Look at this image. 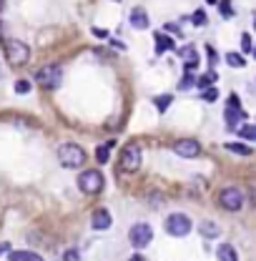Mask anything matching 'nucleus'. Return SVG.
Returning <instances> with one entry per match:
<instances>
[{"mask_svg":"<svg viewBox=\"0 0 256 261\" xmlns=\"http://www.w3.org/2000/svg\"><path fill=\"white\" fill-rule=\"evenodd\" d=\"M35 83L45 91H56L61 88L63 83V68L61 65H43L38 73H35Z\"/></svg>","mask_w":256,"mask_h":261,"instance_id":"f257e3e1","label":"nucleus"},{"mask_svg":"<svg viewBox=\"0 0 256 261\" xmlns=\"http://www.w3.org/2000/svg\"><path fill=\"white\" fill-rule=\"evenodd\" d=\"M5 58L13 68H20L31 61V48L23 40H5Z\"/></svg>","mask_w":256,"mask_h":261,"instance_id":"f03ea898","label":"nucleus"},{"mask_svg":"<svg viewBox=\"0 0 256 261\" xmlns=\"http://www.w3.org/2000/svg\"><path fill=\"white\" fill-rule=\"evenodd\" d=\"M58 161L65 168H81L86 163V151L81 146H75V143H63L58 148Z\"/></svg>","mask_w":256,"mask_h":261,"instance_id":"7ed1b4c3","label":"nucleus"},{"mask_svg":"<svg viewBox=\"0 0 256 261\" xmlns=\"http://www.w3.org/2000/svg\"><path fill=\"white\" fill-rule=\"evenodd\" d=\"M141 163H143V151H141L136 143H131V146H126V148L121 151V168H123L126 173H136V171L141 168Z\"/></svg>","mask_w":256,"mask_h":261,"instance_id":"20e7f679","label":"nucleus"},{"mask_svg":"<svg viewBox=\"0 0 256 261\" xmlns=\"http://www.w3.org/2000/svg\"><path fill=\"white\" fill-rule=\"evenodd\" d=\"M103 173L100 171H83L81 176H78V186H81V191L88 196L93 194H100V189H103Z\"/></svg>","mask_w":256,"mask_h":261,"instance_id":"39448f33","label":"nucleus"},{"mask_svg":"<svg viewBox=\"0 0 256 261\" xmlns=\"http://www.w3.org/2000/svg\"><path fill=\"white\" fill-rule=\"evenodd\" d=\"M166 231L171 236H186L191 231V219L186 214H171L166 219Z\"/></svg>","mask_w":256,"mask_h":261,"instance_id":"423d86ee","label":"nucleus"},{"mask_svg":"<svg viewBox=\"0 0 256 261\" xmlns=\"http://www.w3.org/2000/svg\"><path fill=\"white\" fill-rule=\"evenodd\" d=\"M128 239H131V244L136 249H146L151 244V239H153V228L148 226V224H136V226L131 228Z\"/></svg>","mask_w":256,"mask_h":261,"instance_id":"0eeeda50","label":"nucleus"},{"mask_svg":"<svg viewBox=\"0 0 256 261\" xmlns=\"http://www.w3.org/2000/svg\"><path fill=\"white\" fill-rule=\"evenodd\" d=\"M219 203L224 206L226 211H239L244 206V194L239 189H224L219 194Z\"/></svg>","mask_w":256,"mask_h":261,"instance_id":"6e6552de","label":"nucleus"},{"mask_svg":"<svg viewBox=\"0 0 256 261\" xmlns=\"http://www.w3.org/2000/svg\"><path fill=\"white\" fill-rule=\"evenodd\" d=\"M173 153L181 156V159H196V156L201 153V146H198V141H193V138H181V141L173 146Z\"/></svg>","mask_w":256,"mask_h":261,"instance_id":"1a4fd4ad","label":"nucleus"},{"mask_svg":"<svg viewBox=\"0 0 256 261\" xmlns=\"http://www.w3.org/2000/svg\"><path fill=\"white\" fill-rule=\"evenodd\" d=\"M244 116H246V113L241 111V106H239V98L231 96V98H228V106H226V123L234 128V126H236V123H239Z\"/></svg>","mask_w":256,"mask_h":261,"instance_id":"9d476101","label":"nucleus"},{"mask_svg":"<svg viewBox=\"0 0 256 261\" xmlns=\"http://www.w3.org/2000/svg\"><path fill=\"white\" fill-rule=\"evenodd\" d=\"M91 226L96 228V231H103V228H108V226H111V214H108L106 208H98V211H93Z\"/></svg>","mask_w":256,"mask_h":261,"instance_id":"9b49d317","label":"nucleus"},{"mask_svg":"<svg viewBox=\"0 0 256 261\" xmlns=\"http://www.w3.org/2000/svg\"><path fill=\"white\" fill-rule=\"evenodd\" d=\"M131 25H133L136 31H146V28H148V15H146V10L136 8V10L131 13Z\"/></svg>","mask_w":256,"mask_h":261,"instance_id":"f8f14e48","label":"nucleus"},{"mask_svg":"<svg viewBox=\"0 0 256 261\" xmlns=\"http://www.w3.org/2000/svg\"><path fill=\"white\" fill-rule=\"evenodd\" d=\"M216 259L219 261H239V256H236V249H234L231 244H221V246L216 249Z\"/></svg>","mask_w":256,"mask_h":261,"instance_id":"ddd939ff","label":"nucleus"},{"mask_svg":"<svg viewBox=\"0 0 256 261\" xmlns=\"http://www.w3.org/2000/svg\"><path fill=\"white\" fill-rule=\"evenodd\" d=\"M181 58H184V63H186L189 70L196 68V63H198V56H196V48H193V45H186V48L181 50Z\"/></svg>","mask_w":256,"mask_h":261,"instance_id":"4468645a","label":"nucleus"},{"mask_svg":"<svg viewBox=\"0 0 256 261\" xmlns=\"http://www.w3.org/2000/svg\"><path fill=\"white\" fill-rule=\"evenodd\" d=\"M198 231L206 236V239H216L219 233H221V228H219V224H214V221H201V226H198Z\"/></svg>","mask_w":256,"mask_h":261,"instance_id":"2eb2a0df","label":"nucleus"},{"mask_svg":"<svg viewBox=\"0 0 256 261\" xmlns=\"http://www.w3.org/2000/svg\"><path fill=\"white\" fill-rule=\"evenodd\" d=\"M8 259L10 261H43L40 254H33V251H10Z\"/></svg>","mask_w":256,"mask_h":261,"instance_id":"dca6fc26","label":"nucleus"},{"mask_svg":"<svg viewBox=\"0 0 256 261\" xmlns=\"http://www.w3.org/2000/svg\"><path fill=\"white\" fill-rule=\"evenodd\" d=\"M173 48V40L163 33H156V53H163V50H171Z\"/></svg>","mask_w":256,"mask_h":261,"instance_id":"f3484780","label":"nucleus"},{"mask_svg":"<svg viewBox=\"0 0 256 261\" xmlns=\"http://www.w3.org/2000/svg\"><path fill=\"white\" fill-rule=\"evenodd\" d=\"M226 151L239 153V156H251V148H249V146H244V143H226Z\"/></svg>","mask_w":256,"mask_h":261,"instance_id":"a211bd4d","label":"nucleus"},{"mask_svg":"<svg viewBox=\"0 0 256 261\" xmlns=\"http://www.w3.org/2000/svg\"><path fill=\"white\" fill-rule=\"evenodd\" d=\"M214 81H216V73H214V70H209L206 75H201V78L196 81V86H198V88H209Z\"/></svg>","mask_w":256,"mask_h":261,"instance_id":"6ab92c4d","label":"nucleus"},{"mask_svg":"<svg viewBox=\"0 0 256 261\" xmlns=\"http://www.w3.org/2000/svg\"><path fill=\"white\" fill-rule=\"evenodd\" d=\"M226 63L231 65V68H244V63H246V61H244L239 53H226Z\"/></svg>","mask_w":256,"mask_h":261,"instance_id":"aec40b11","label":"nucleus"},{"mask_svg":"<svg viewBox=\"0 0 256 261\" xmlns=\"http://www.w3.org/2000/svg\"><path fill=\"white\" fill-rule=\"evenodd\" d=\"M239 136L246 138V141H256V126H241V128H239Z\"/></svg>","mask_w":256,"mask_h":261,"instance_id":"412c9836","label":"nucleus"},{"mask_svg":"<svg viewBox=\"0 0 256 261\" xmlns=\"http://www.w3.org/2000/svg\"><path fill=\"white\" fill-rule=\"evenodd\" d=\"M108 148H111V143H106V146H98V151H96V161L98 163H106V161H108Z\"/></svg>","mask_w":256,"mask_h":261,"instance_id":"4be33fe9","label":"nucleus"},{"mask_svg":"<svg viewBox=\"0 0 256 261\" xmlns=\"http://www.w3.org/2000/svg\"><path fill=\"white\" fill-rule=\"evenodd\" d=\"M193 25H206V13L203 10H196L193 13Z\"/></svg>","mask_w":256,"mask_h":261,"instance_id":"5701e85b","label":"nucleus"},{"mask_svg":"<svg viewBox=\"0 0 256 261\" xmlns=\"http://www.w3.org/2000/svg\"><path fill=\"white\" fill-rule=\"evenodd\" d=\"M216 98H219V91H216V88H206V91H203V100H209V103H214Z\"/></svg>","mask_w":256,"mask_h":261,"instance_id":"b1692460","label":"nucleus"},{"mask_svg":"<svg viewBox=\"0 0 256 261\" xmlns=\"http://www.w3.org/2000/svg\"><path fill=\"white\" fill-rule=\"evenodd\" d=\"M153 103H156V108H159V111H166V108H168V103H171V96L156 98V100H153Z\"/></svg>","mask_w":256,"mask_h":261,"instance_id":"393cba45","label":"nucleus"},{"mask_svg":"<svg viewBox=\"0 0 256 261\" xmlns=\"http://www.w3.org/2000/svg\"><path fill=\"white\" fill-rule=\"evenodd\" d=\"M63 261H81V254H78L75 249H68L63 254Z\"/></svg>","mask_w":256,"mask_h":261,"instance_id":"a878e982","label":"nucleus"},{"mask_svg":"<svg viewBox=\"0 0 256 261\" xmlns=\"http://www.w3.org/2000/svg\"><path fill=\"white\" fill-rule=\"evenodd\" d=\"M241 48H244V53H251V50H254V45H251V38H249V35H241Z\"/></svg>","mask_w":256,"mask_h":261,"instance_id":"bb28decb","label":"nucleus"},{"mask_svg":"<svg viewBox=\"0 0 256 261\" xmlns=\"http://www.w3.org/2000/svg\"><path fill=\"white\" fill-rule=\"evenodd\" d=\"M193 83H196V81H193V75H191V73H186V75H184V81H181V83H178V86H181V88H184V91H186V88H191Z\"/></svg>","mask_w":256,"mask_h":261,"instance_id":"cd10ccee","label":"nucleus"},{"mask_svg":"<svg viewBox=\"0 0 256 261\" xmlns=\"http://www.w3.org/2000/svg\"><path fill=\"white\" fill-rule=\"evenodd\" d=\"M15 91H18V93H28V91H31V83H28V81H18V83H15Z\"/></svg>","mask_w":256,"mask_h":261,"instance_id":"c85d7f7f","label":"nucleus"},{"mask_svg":"<svg viewBox=\"0 0 256 261\" xmlns=\"http://www.w3.org/2000/svg\"><path fill=\"white\" fill-rule=\"evenodd\" d=\"M221 13H224L226 18H231V15H234V13H231V5H228L226 0H224V3H221Z\"/></svg>","mask_w":256,"mask_h":261,"instance_id":"c756f323","label":"nucleus"},{"mask_svg":"<svg viewBox=\"0 0 256 261\" xmlns=\"http://www.w3.org/2000/svg\"><path fill=\"white\" fill-rule=\"evenodd\" d=\"M93 35H98V38H108V31H103V28H93Z\"/></svg>","mask_w":256,"mask_h":261,"instance_id":"7c9ffc66","label":"nucleus"},{"mask_svg":"<svg viewBox=\"0 0 256 261\" xmlns=\"http://www.w3.org/2000/svg\"><path fill=\"white\" fill-rule=\"evenodd\" d=\"M10 251V244H0V256H5Z\"/></svg>","mask_w":256,"mask_h":261,"instance_id":"2f4dec72","label":"nucleus"},{"mask_svg":"<svg viewBox=\"0 0 256 261\" xmlns=\"http://www.w3.org/2000/svg\"><path fill=\"white\" fill-rule=\"evenodd\" d=\"M131 261H143V256H133V259Z\"/></svg>","mask_w":256,"mask_h":261,"instance_id":"473e14b6","label":"nucleus"},{"mask_svg":"<svg viewBox=\"0 0 256 261\" xmlns=\"http://www.w3.org/2000/svg\"><path fill=\"white\" fill-rule=\"evenodd\" d=\"M0 40H3V23H0Z\"/></svg>","mask_w":256,"mask_h":261,"instance_id":"72a5a7b5","label":"nucleus"},{"mask_svg":"<svg viewBox=\"0 0 256 261\" xmlns=\"http://www.w3.org/2000/svg\"><path fill=\"white\" fill-rule=\"evenodd\" d=\"M3 5H5V0H0V10H3Z\"/></svg>","mask_w":256,"mask_h":261,"instance_id":"f704fd0d","label":"nucleus"},{"mask_svg":"<svg viewBox=\"0 0 256 261\" xmlns=\"http://www.w3.org/2000/svg\"><path fill=\"white\" fill-rule=\"evenodd\" d=\"M254 58H256V45H254Z\"/></svg>","mask_w":256,"mask_h":261,"instance_id":"c9c22d12","label":"nucleus"},{"mask_svg":"<svg viewBox=\"0 0 256 261\" xmlns=\"http://www.w3.org/2000/svg\"><path fill=\"white\" fill-rule=\"evenodd\" d=\"M254 28H256V20H254Z\"/></svg>","mask_w":256,"mask_h":261,"instance_id":"e433bc0d","label":"nucleus"}]
</instances>
